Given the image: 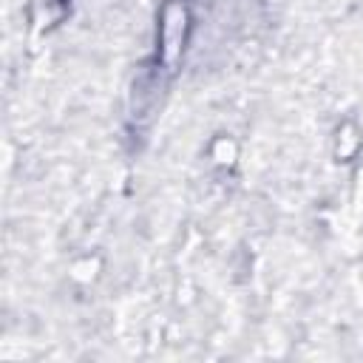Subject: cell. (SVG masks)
Masks as SVG:
<instances>
[{
  "label": "cell",
  "instance_id": "1",
  "mask_svg": "<svg viewBox=\"0 0 363 363\" xmlns=\"http://www.w3.org/2000/svg\"><path fill=\"white\" fill-rule=\"evenodd\" d=\"M190 34V9L184 0H167L159 14V60L173 68L187 45Z\"/></svg>",
  "mask_w": 363,
  "mask_h": 363
},
{
  "label": "cell",
  "instance_id": "2",
  "mask_svg": "<svg viewBox=\"0 0 363 363\" xmlns=\"http://www.w3.org/2000/svg\"><path fill=\"white\" fill-rule=\"evenodd\" d=\"M335 156H337V162H352L354 156H357V150L363 147V136H360V130L354 128V122H343L340 128H337V133H335Z\"/></svg>",
  "mask_w": 363,
  "mask_h": 363
}]
</instances>
